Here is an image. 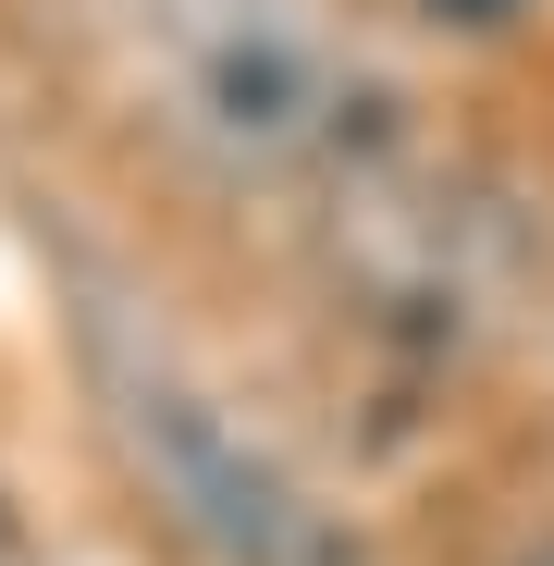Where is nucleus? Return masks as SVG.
Returning a JSON list of instances; mask_svg holds the SVG:
<instances>
[{"label": "nucleus", "instance_id": "f03ea898", "mask_svg": "<svg viewBox=\"0 0 554 566\" xmlns=\"http://www.w3.org/2000/svg\"><path fill=\"white\" fill-rule=\"evenodd\" d=\"M112 395H124V443L222 566H333V517L222 395H198L173 357H112Z\"/></svg>", "mask_w": 554, "mask_h": 566}, {"label": "nucleus", "instance_id": "f257e3e1", "mask_svg": "<svg viewBox=\"0 0 554 566\" xmlns=\"http://www.w3.org/2000/svg\"><path fill=\"white\" fill-rule=\"evenodd\" d=\"M124 74L148 124L222 185H296L369 160V62L321 0H136Z\"/></svg>", "mask_w": 554, "mask_h": 566}, {"label": "nucleus", "instance_id": "7ed1b4c3", "mask_svg": "<svg viewBox=\"0 0 554 566\" xmlns=\"http://www.w3.org/2000/svg\"><path fill=\"white\" fill-rule=\"evenodd\" d=\"M333 259L357 283V321H383L407 345H456L493 296V210H469L443 172H395V160H357L345 172V222Z\"/></svg>", "mask_w": 554, "mask_h": 566}, {"label": "nucleus", "instance_id": "39448f33", "mask_svg": "<svg viewBox=\"0 0 554 566\" xmlns=\"http://www.w3.org/2000/svg\"><path fill=\"white\" fill-rule=\"evenodd\" d=\"M518 566H554V542H542V554H518Z\"/></svg>", "mask_w": 554, "mask_h": 566}, {"label": "nucleus", "instance_id": "20e7f679", "mask_svg": "<svg viewBox=\"0 0 554 566\" xmlns=\"http://www.w3.org/2000/svg\"><path fill=\"white\" fill-rule=\"evenodd\" d=\"M419 13H431V25H456V38H493V25H518V13H530V0H419Z\"/></svg>", "mask_w": 554, "mask_h": 566}]
</instances>
